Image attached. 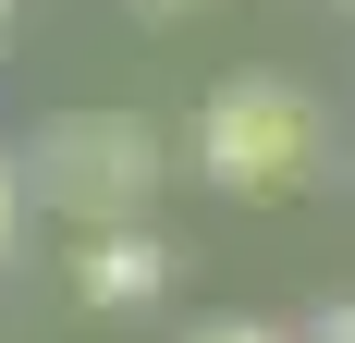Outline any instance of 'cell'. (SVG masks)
Segmentation results:
<instances>
[{"label":"cell","mask_w":355,"mask_h":343,"mask_svg":"<svg viewBox=\"0 0 355 343\" xmlns=\"http://www.w3.org/2000/svg\"><path fill=\"white\" fill-rule=\"evenodd\" d=\"M159 282H172V245L147 233V221H98V233L73 245V294L86 307H147Z\"/></svg>","instance_id":"obj_3"},{"label":"cell","mask_w":355,"mask_h":343,"mask_svg":"<svg viewBox=\"0 0 355 343\" xmlns=\"http://www.w3.org/2000/svg\"><path fill=\"white\" fill-rule=\"evenodd\" d=\"M12 233H25V172H12V147H0V258H12Z\"/></svg>","instance_id":"obj_4"},{"label":"cell","mask_w":355,"mask_h":343,"mask_svg":"<svg viewBox=\"0 0 355 343\" xmlns=\"http://www.w3.org/2000/svg\"><path fill=\"white\" fill-rule=\"evenodd\" d=\"M196 343H282V331H257V319H209Z\"/></svg>","instance_id":"obj_6"},{"label":"cell","mask_w":355,"mask_h":343,"mask_svg":"<svg viewBox=\"0 0 355 343\" xmlns=\"http://www.w3.org/2000/svg\"><path fill=\"white\" fill-rule=\"evenodd\" d=\"M306 343H355V294H343V307H319V319H306Z\"/></svg>","instance_id":"obj_5"},{"label":"cell","mask_w":355,"mask_h":343,"mask_svg":"<svg viewBox=\"0 0 355 343\" xmlns=\"http://www.w3.org/2000/svg\"><path fill=\"white\" fill-rule=\"evenodd\" d=\"M147 12H184V0H147Z\"/></svg>","instance_id":"obj_7"},{"label":"cell","mask_w":355,"mask_h":343,"mask_svg":"<svg viewBox=\"0 0 355 343\" xmlns=\"http://www.w3.org/2000/svg\"><path fill=\"white\" fill-rule=\"evenodd\" d=\"M25 160H37V208H62L73 233H98V221H147L172 147H159L147 110H62V123H37Z\"/></svg>","instance_id":"obj_2"},{"label":"cell","mask_w":355,"mask_h":343,"mask_svg":"<svg viewBox=\"0 0 355 343\" xmlns=\"http://www.w3.org/2000/svg\"><path fill=\"white\" fill-rule=\"evenodd\" d=\"M319 160H331V123H319L306 86H282V74H233V86L196 110V172H209L220 196H245V208L306 196Z\"/></svg>","instance_id":"obj_1"},{"label":"cell","mask_w":355,"mask_h":343,"mask_svg":"<svg viewBox=\"0 0 355 343\" xmlns=\"http://www.w3.org/2000/svg\"><path fill=\"white\" fill-rule=\"evenodd\" d=\"M0 12H12V0H0Z\"/></svg>","instance_id":"obj_8"}]
</instances>
